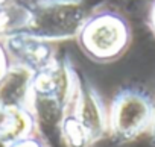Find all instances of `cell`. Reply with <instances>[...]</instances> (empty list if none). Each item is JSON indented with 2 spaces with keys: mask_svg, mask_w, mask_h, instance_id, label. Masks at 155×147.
Instances as JSON below:
<instances>
[{
  "mask_svg": "<svg viewBox=\"0 0 155 147\" xmlns=\"http://www.w3.org/2000/svg\"><path fill=\"white\" fill-rule=\"evenodd\" d=\"M76 41L81 52L93 62L111 64L128 52L132 27L123 12L111 6H99L84 20Z\"/></svg>",
  "mask_w": 155,
  "mask_h": 147,
  "instance_id": "obj_1",
  "label": "cell"
},
{
  "mask_svg": "<svg viewBox=\"0 0 155 147\" xmlns=\"http://www.w3.org/2000/svg\"><path fill=\"white\" fill-rule=\"evenodd\" d=\"M108 133V108L97 90L76 75L70 105L61 127V145L88 147Z\"/></svg>",
  "mask_w": 155,
  "mask_h": 147,
  "instance_id": "obj_2",
  "label": "cell"
},
{
  "mask_svg": "<svg viewBox=\"0 0 155 147\" xmlns=\"http://www.w3.org/2000/svg\"><path fill=\"white\" fill-rule=\"evenodd\" d=\"M155 96L140 87L119 90L108 106V132L119 141H132L150 132Z\"/></svg>",
  "mask_w": 155,
  "mask_h": 147,
  "instance_id": "obj_3",
  "label": "cell"
},
{
  "mask_svg": "<svg viewBox=\"0 0 155 147\" xmlns=\"http://www.w3.org/2000/svg\"><path fill=\"white\" fill-rule=\"evenodd\" d=\"M90 12L84 0H41L29 9L26 32L47 41L76 38Z\"/></svg>",
  "mask_w": 155,
  "mask_h": 147,
  "instance_id": "obj_4",
  "label": "cell"
},
{
  "mask_svg": "<svg viewBox=\"0 0 155 147\" xmlns=\"http://www.w3.org/2000/svg\"><path fill=\"white\" fill-rule=\"evenodd\" d=\"M35 71L26 65L14 64L0 81V114L12 109H29Z\"/></svg>",
  "mask_w": 155,
  "mask_h": 147,
  "instance_id": "obj_5",
  "label": "cell"
},
{
  "mask_svg": "<svg viewBox=\"0 0 155 147\" xmlns=\"http://www.w3.org/2000/svg\"><path fill=\"white\" fill-rule=\"evenodd\" d=\"M8 49L15 55V64L26 65L34 71H40L56 59L53 49L50 47V41L31 35L28 32L11 37Z\"/></svg>",
  "mask_w": 155,
  "mask_h": 147,
  "instance_id": "obj_6",
  "label": "cell"
},
{
  "mask_svg": "<svg viewBox=\"0 0 155 147\" xmlns=\"http://www.w3.org/2000/svg\"><path fill=\"white\" fill-rule=\"evenodd\" d=\"M35 133L34 115L28 108L12 109L2 114L0 120V136L8 144Z\"/></svg>",
  "mask_w": 155,
  "mask_h": 147,
  "instance_id": "obj_7",
  "label": "cell"
},
{
  "mask_svg": "<svg viewBox=\"0 0 155 147\" xmlns=\"http://www.w3.org/2000/svg\"><path fill=\"white\" fill-rule=\"evenodd\" d=\"M8 147H47V144L37 133H34V135H29L26 138H21V139L11 142Z\"/></svg>",
  "mask_w": 155,
  "mask_h": 147,
  "instance_id": "obj_8",
  "label": "cell"
},
{
  "mask_svg": "<svg viewBox=\"0 0 155 147\" xmlns=\"http://www.w3.org/2000/svg\"><path fill=\"white\" fill-rule=\"evenodd\" d=\"M9 70V64H8V56H6V52L3 50V47L0 46V81L2 78L6 75V71Z\"/></svg>",
  "mask_w": 155,
  "mask_h": 147,
  "instance_id": "obj_9",
  "label": "cell"
},
{
  "mask_svg": "<svg viewBox=\"0 0 155 147\" xmlns=\"http://www.w3.org/2000/svg\"><path fill=\"white\" fill-rule=\"evenodd\" d=\"M147 26H149L152 35L155 37V0H152L149 11H147Z\"/></svg>",
  "mask_w": 155,
  "mask_h": 147,
  "instance_id": "obj_10",
  "label": "cell"
},
{
  "mask_svg": "<svg viewBox=\"0 0 155 147\" xmlns=\"http://www.w3.org/2000/svg\"><path fill=\"white\" fill-rule=\"evenodd\" d=\"M150 135H152V139L155 144V115H153V121H152V127H150Z\"/></svg>",
  "mask_w": 155,
  "mask_h": 147,
  "instance_id": "obj_11",
  "label": "cell"
},
{
  "mask_svg": "<svg viewBox=\"0 0 155 147\" xmlns=\"http://www.w3.org/2000/svg\"><path fill=\"white\" fill-rule=\"evenodd\" d=\"M8 145H9V144H8V142H6V141L2 138V136H0V147H8Z\"/></svg>",
  "mask_w": 155,
  "mask_h": 147,
  "instance_id": "obj_12",
  "label": "cell"
}]
</instances>
